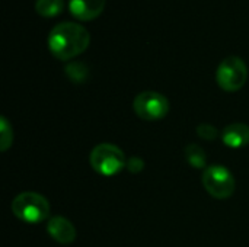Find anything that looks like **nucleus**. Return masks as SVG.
Segmentation results:
<instances>
[{
	"mask_svg": "<svg viewBox=\"0 0 249 247\" xmlns=\"http://www.w3.org/2000/svg\"><path fill=\"white\" fill-rule=\"evenodd\" d=\"M197 135L206 141H214L219 137V130L210 124H200L197 127Z\"/></svg>",
	"mask_w": 249,
	"mask_h": 247,
	"instance_id": "14",
	"label": "nucleus"
},
{
	"mask_svg": "<svg viewBox=\"0 0 249 247\" xmlns=\"http://www.w3.org/2000/svg\"><path fill=\"white\" fill-rule=\"evenodd\" d=\"M235 178L222 165H210L203 172V186L216 199H228L235 192Z\"/></svg>",
	"mask_w": 249,
	"mask_h": 247,
	"instance_id": "5",
	"label": "nucleus"
},
{
	"mask_svg": "<svg viewBox=\"0 0 249 247\" xmlns=\"http://www.w3.org/2000/svg\"><path fill=\"white\" fill-rule=\"evenodd\" d=\"M133 108L143 121H160L169 112V100L162 93L146 90L134 98Z\"/></svg>",
	"mask_w": 249,
	"mask_h": 247,
	"instance_id": "6",
	"label": "nucleus"
},
{
	"mask_svg": "<svg viewBox=\"0 0 249 247\" xmlns=\"http://www.w3.org/2000/svg\"><path fill=\"white\" fill-rule=\"evenodd\" d=\"M127 169L131 173H139L144 169V162L140 157H130L127 160Z\"/></svg>",
	"mask_w": 249,
	"mask_h": 247,
	"instance_id": "15",
	"label": "nucleus"
},
{
	"mask_svg": "<svg viewBox=\"0 0 249 247\" xmlns=\"http://www.w3.org/2000/svg\"><path fill=\"white\" fill-rule=\"evenodd\" d=\"M107 0H69V10L73 17L89 22L96 19L105 9Z\"/></svg>",
	"mask_w": 249,
	"mask_h": 247,
	"instance_id": "7",
	"label": "nucleus"
},
{
	"mask_svg": "<svg viewBox=\"0 0 249 247\" xmlns=\"http://www.w3.org/2000/svg\"><path fill=\"white\" fill-rule=\"evenodd\" d=\"M35 10L42 17H54L58 16L64 10L63 0H36Z\"/></svg>",
	"mask_w": 249,
	"mask_h": 247,
	"instance_id": "11",
	"label": "nucleus"
},
{
	"mask_svg": "<svg viewBox=\"0 0 249 247\" xmlns=\"http://www.w3.org/2000/svg\"><path fill=\"white\" fill-rule=\"evenodd\" d=\"M12 213L26 224H39L50 215V202L36 192H22L12 201Z\"/></svg>",
	"mask_w": 249,
	"mask_h": 247,
	"instance_id": "2",
	"label": "nucleus"
},
{
	"mask_svg": "<svg viewBox=\"0 0 249 247\" xmlns=\"http://www.w3.org/2000/svg\"><path fill=\"white\" fill-rule=\"evenodd\" d=\"M47 233L60 245H70L76 239V229L64 217H53L47 221Z\"/></svg>",
	"mask_w": 249,
	"mask_h": 247,
	"instance_id": "8",
	"label": "nucleus"
},
{
	"mask_svg": "<svg viewBox=\"0 0 249 247\" xmlns=\"http://www.w3.org/2000/svg\"><path fill=\"white\" fill-rule=\"evenodd\" d=\"M90 33L77 22H60L48 33L50 52L61 61L71 60L86 51Z\"/></svg>",
	"mask_w": 249,
	"mask_h": 247,
	"instance_id": "1",
	"label": "nucleus"
},
{
	"mask_svg": "<svg viewBox=\"0 0 249 247\" xmlns=\"http://www.w3.org/2000/svg\"><path fill=\"white\" fill-rule=\"evenodd\" d=\"M222 141L231 148H242L249 144V127L247 124H231L222 131Z\"/></svg>",
	"mask_w": 249,
	"mask_h": 247,
	"instance_id": "9",
	"label": "nucleus"
},
{
	"mask_svg": "<svg viewBox=\"0 0 249 247\" xmlns=\"http://www.w3.org/2000/svg\"><path fill=\"white\" fill-rule=\"evenodd\" d=\"M90 167L102 176H114L127 167L124 151L109 143H102L93 147L89 156Z\"/></svg>",
	"mask_w": 249,
	"mask_h": 247,
	"instance_id": "3",
	"label": "nucleus"
},
{
	"mask_svg": "<svg viewBox=\"0 0 249 247\" xmlns=\"http://www.w3.org/2000/svg\"><path fill=\"white\" fill-rule=\"evenodd\" d=\"M13 143V131H12V125L7 121L6 116L0 118V150L6 151Z\"/></svg>",
	"mask_w": 249,
	"mask_h": 247,
	"instance_id": "12",
	"label": "nucleus"
},
{
	"mask_svg": "<svg viewBox=\"0 0 249 247\" xmlns=\"http://www.w3.org/2000/svg\"><path fill=\"white\" fill-rule=\"evenodd\" d=\"M66 74L70 80L82 83L88 76V67L83 63H70L66 66Z\"/></svg>",
	"mask_w": 249,
	"mask_h": 247,
	"instance_id": "13",
	"label": "nucleus"
},
{
	"mask_svg": "<svg viewBox=\"0 0 249 247\" xmlns=\"http://www.w3.org/2000/svg\"><path fill=\"white\" fill-rule=\"evenodd\" d=\"M185 159L190 163V166L194 169H206L207 167L206 166L207 156H206L204 150L196 143H191L185 147Z\"/></svg>",
	"mask_w": 249,
	"mask_h": 247,
	"instance_id": "10",
	"label": "nucleus"
},
{
	"mask_svg": "<svg viewBox=\"0 0 249 247\" xmlns=\"http://www.w3.org/2000/svg\"><path fill=\"white\" fill-rule=\"evenodd\" d=\"M216 80L219 87L226 92L241 90L248 80V67L245 61L236 55L225 58L217 67Z\"/></svg>",
	"mask_w": 249,
	"mask_h": 247,
	"instance_id": "4",
	"label": "nucleus"
}]
</instances>
